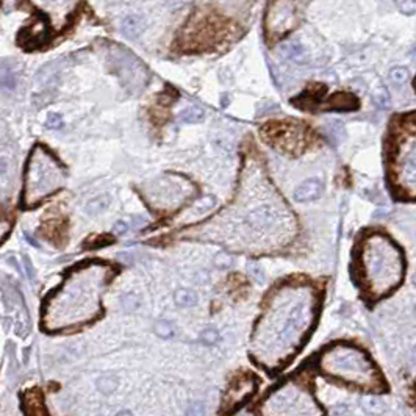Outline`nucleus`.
I'll return each mask as SVG.
<instances>
[{"label":"nucleus","mask_w":416,"mask_h":416,"mask_svg":"<svg viewBox=\"0 0 416 416\" xmlns=\"http://www.w3.org/2000/svg\"><path fill=\"white\" fill-rule=\"evenodd\" d=\"M63 177L64 172L57 158L41 146L34 147L25 171V201H41V197L61 186Z\"/></svg>","instance_id":"f257e3e1"},{"label":"nucleus","mask_w":416,"mask_h":416,"mask_svg":"<svg viewBox=\"0 0 416 416\" xmlns=\"http://www.w3.org/2000/svg\"><path fill=\"white\" fill-rule=\"evenodd\" d=\"M108 61L115 75L127 91L139 93L146 88L149 82V70L130 50L121 46H111L108 50Z\"/></svg>","instance_id":"f03ea898"},{"label":"nucleus","mask_w":416,"mask_h":416,"mask_svg":"<svg viewBox=\"0 0 416 416\" xmlns=\"http://www.w3.org/2000/svg\"><path fill=\"white\" fill-rule=\"evenodd\" d=\"M64 60L58 58V60H52L49 63H46L44 66H41L38 69V72L34 74V85L41 88L43 91H52L55 89L61 80V72L64 69Z\"/></svg>","instance_id":"7ed1b4c3"},{"label":"nucleus","mask_w":416,"mask_h":416,"mask_svg":"<svg viewBox=\"0 0 416 416\" xmlns=\"http://www.w3.org/2000/svg\"><path fill=\"white\" fill-rule=\"evenodd\" d=\"M332 361L341 371H365L366 369L365 357L351 348H343L339 354L333 355Z\"/></svg>","instance_id":"20e7f679"},{"label":"nucleus","mask_w":416,"mask_h":416,"mask_svg":"<svg viewBox=\"0 0 416 416\" xmlns=\"http://www.w3.org/2000/svg\"><path fill=\"white\" fill-rule=\"evenodd\" d=\"M322 182L319 178H309L302 182L293 193L294 201L299 204H307V202H313L322 194Z\"/></svg>","instance_id":"39448f33"},{"label":"nucleus","mask_w":416,"mask_h":416,"mask_svg":"<svg viewBox=\"0 0 416 416\" xmlns=\"http://www.w3.org/2000/svg\"><path fill=\"white\" fill-rule=\"evenodd\" d=\"M246 221L252 229L263 230V229H268L269 225H273V222L276 221V211L268 205H261L255 210H252L247 214Z\"/></svg>","instance_id":"423d86ee"},{"label":"nucleus","mask_w":416,"mask_h":416,"mask_svg":"<svg viewBox=\"0 0 416 416\" xmlns=\"http://www.w3.org/2000/svg\"><path fill=\"white\" fill-rule=\"evenodd\" d=\"M22 410L27 416H47V410L44 407L40 390H30L28 393H25Z\"/></svg>","instance_id":"0eeeda50"},{"label":"nucleus","mask_w":416,"mask_h":416,"mask_svg":"<svg viewBox=\"0 0 416 416\" xmlns=\"http://www.w3.org/2000/svg\"><path fill=\"white\" fill-rule=\"evenodd\" d=\"M146 27H147L146 19H144L141 14H130L127 17H124V21L121 24L122 33L130 40L139 38L144 33V30H146Z\"/></svg>","instance_id":"6e6552de"},{"label":"nucleus","mask_w":416,"mask_h":416,"mask_svg":"<svg viewBox=\"0 0 416 416\" xmlns=\"http://www.w3.org/2000/svg\"><path fill=\"white\" fill-rule=\"evenodd\" d=\"M280 53L289 61L297 63V64H304L307 63V57H305V50L304 47L297 43V41H286L280 46Z\"/></svg>","instance_id":"1a4fd4ad"},{"label":"nucleus","mask_w":416,"mask_h":416,"mask_svg":"<svg viewBox=\"0 0 416 416\" xmlns=\"http://www.w3.org/2000/svg\"><path fill=\"white\" fill-rule=\"evenodd\" d=\"M329 108L330 110H336V111H354L358 108V100L352 94L338 93L330 99Z\"/></svg>","instance_id":"9d476101"},{"label":"nucleus","mask_w":416,"mask_h":416,"mask_svg":"<svg viewBox=\"0 0 416 416\" xmlns=\"http://www.w3.org/2000/svg\"><path fill=\"white\" fill-rule=\"evenodd\" d=\"M304 318H305V315H304V307H302V305L296 307V309L293 310V313L289 315V319L286 321L285 327H283V330L280 332L279 336H280V338H291V335H293L294 332H297V329L302 325Z\"/></svg>","instance_id":"9b49d317"},{"label":"nucleus","mask_w":416,"mask_h":416,"mask_svg":"<svg viewBox=\"0 0 416 416\" xmlns=\"http://www.w3.org/2000/svg\"><path fill=\"white\" fill-rule=\"evenodd\" d=\"M361 410L371 416H381L387 411V404L384 399L377 396H365L360 402Z\"/></svg>","instance_id":"f8f14e48"},{"label":"nucleus","mask_w":416,"mask_h":416,"mask_svg":"<svg viewBox=\"0 0 416 416\" xmlns=\"http://www.w3.org/2000/svg\"><path fill=\"white\" fill-rule=\"evenodd\" d=\"M0 86L5 91H14L17 86V74L13 66L7 63H0Z\"/></svg>","instance_id":"ddd939ff"},{"label":"nucleus","mask_w":416,"mask_h":416,"mask_svg":"<svg viewBox=\"0 0 416 416\" xmlns=\"http://www.w3.org/2000/svg\"><path fill=\"white\" fill-rule=\"evenodd\" d=\"M110 204H111V197L108 194H102V196H97V197L91 199V201L86 204L85 211L89 216H97V214L103 213L108 207H110Z\"/></svg>","instance_id":"4468645a"},{"label":"nucleus","mask_w":416,"mask_h":416,"mask_svg":"<svg viewBox=\"0 0 416 416\" xmlns=\"http://www.w3.org/2000/svg\"><path fill=\"white\" fill-rule=\"evenodd\" d=\"M197 294L193 289L188 288H178L174 293V302L178 307H194L197 304Z\"/></svg>","instance_id":"2eb2a0df"},{"label":"nucleus","mask_w":416,"mask_h":416,"mask_svg":"<svg viewBox=\"0 0 416 416\" xmlns=\"http://www.w3.org/2000/svg\"><path fill=\"white\" fill-rule=\"evenodd\" d=\"M118 385H119V381H118V377L113 375V374L100 375V377L97 379V384H96L99 393H100V394H105V396L115 393L116 388H118Z\"/></svg>","instance_id":"dca6fc26"},{"label":"nucleus","mask_w":416,"mask_h":416,"mask_svg":"<svg viewBox=\"0 0 416 416\" xmlns=\"http://www.w3.org/2000/svg\"><path fill=\"white\" fill-rule=\"evenodd\" d=\"M205 113L202 108L199 106H188L185 110L180 111L178 115V119L182 122H186V124H196V122H201L204 119Z\"/></svg>","instance_id":"f3484780"},{"label":"nucleus","mask_w":416,"mask_h":416,"mask_svg":"<svg viewBox=\"0 0 416 416\" xmlns=\"http://www.w3.org/2000/svg\"><path fill=\"white\" fill-rule=\"evenodd\" d=\"M154 332H155V335H157L158 338H161V339H169V338L174 336L175 329H174L172 322H169V321H166V319H160V321H157L155 325H154Z\"/></svg>","instance_id":"a211bd4d"},{"label":"nucleus","mask_w":416,"mask_h":416,"mask_svg":"<svg viewBox=\"0 0 416 416\" xmlns=\"http://www.w3.org/2000/svg\"><path fill=\"white\" fill-rule=\"evenodd\" d=\"M216 205V199L213 197V196H204V197H201L199 199V201L193 205V211L194 213H207V211H210L213 207Z\"/></svg>","instance_id":"6ab92c4d"},{"label":"nucleus","mask_w":416,"mask_h":416,"mask_svg":"<svg viewBox=\"0 0 416 416\" xmlns=\"http://www.w3.org/2000/svg\"><path fill=\"white\" fill-rule=\"evenodd\" d=\"M408 77H410V72H408V69L404 67V66H394V67H391V70H390V79H391V82H394V83H397V85L405 83V82L408 80Z\"/></svg>","instance_id":"aec40b11"},{"label":"nucleus","mask_w":416,"mask_h":416,"mask_svg":"<svg viewBox=\"0 0 416 416\" xmlns=\"http://www.w3.org/2000/svg\"><path fill=\"white\" fill-rule=\"evenodd\" d=\"M221 339V335L219 332L213 329V327H208V329H204L201 332V341L204 343V345L207 346H214V345H218Z\"/></svg>","instance_id":"412c9836"},{"label":"nucleus","mask_w":416,"mask_h":416,"mask_svg":"<svg viewBox=\"0 0 416 416\" xmlns=\"http://www.w3.org/2000/svg\"><path fill=\"white\" fill-rule=\"evenodd\" d=\"M233 263H235L233 257L227 254V252H219V254H216V257L213 258V264L219 269H229L233 266Z\"/></svg>","instance_id":"4be33fe9"},{"label":"nucleus","mask_w":416,"mask_h":416,"mask_svg":"<svg viewBox=\"0 0 416 416\" xmlns=\"http://www.w3.org/2000/svg\"><path fill=\"white\" fill-rule=\"evenodd\" d=\"M139 307V297L135 293H129L122 297V309L125 312H133Z\"/></svg>","instance_id":"5701e85b"},{"label":"nucleus","mask_w":416,"mask_h":416,"mask_svg":"<svg viewBox=\"0 0 416 416\" xmlns=\"http://www.w3.org/2000/svg\"><path fill=\"white\" fill-rule=\"evenodd\" d=\"M63 125H64V122H63L61 115H58V113H49V116L46 119V127L47 129H50V130H60V129H63Z\"/></svg>","instance_id":"b1692460"},{"label":"nucleus","mask_w":416,"mask_h":416,"mask_svg":"<svg viewBox=\"0 0 416 416\" xmlns=\"http://www.w3.org/2000/svg\"><path fill=\"white\" fill-rule=\"evenodd\" d=\"M249 274H250V277L254 279L257 283H263L264 282V273H263V269H261V266L260 264H257V263H254V264H249Z\"/></svg>","instance_id":"393cba45"},{"label":"nucleus","mask_w":416,"mask_h":416,"mask_svg":"<svg viewBox=\"0 0 416 416\" xmlns=\"http://www.w3.org/2000/svg\"><path fill=\"white\" fill-rule=\"evenodd\" d=\"M374 102L379 108H387L390 105V96L385 89H381V91H377L374 94Z\"/></svg>","instance_id":"a878e982"},{"label":"nucleus","mask_w":416,"mask_h":416,"mask_svg":"<svg viewBox=\"0 0 416 416\" xmlns=\"http://www.w3.org/2000/svg\"><path fill=\"white\" fill-rule=\"evenodd\" d=\"M186 416H205V407L202 402H191L186 408Z\"/></svg>","instance_id":"bb28decb"},{"label":"nucleus","mask_w":416,"mask_h":416,"mask_svg":"<svg viewBox=\"0 0 416 416\" xmlns=\"http://www.w3.org/2000/svg\"><path fill=\"white\" fill-rule=\"evenodd\" d=\"M401 11L408 16L416 14V0H404L401 4Z\"/></svg>","instance_id":"cd10ccee"},{"label":"nucleus","mask_w":416,"mask_h":416,"mask_svg":"<svg viewBox=\"0 0 416 416\" xmlns=\"http://www.w3.org/2000/svg\"><path fill=\"white\" fill-rule=\"evenodd\" d=\"M40 2L47 7H66L70 4V0H40Z\"/></svg>","instance_id":"c85d7f7f"},{"label":"nucleus","mask_w":416,"mask_h":416,"mask_svg":"<svg viewBox=\"0 0 416 416\" xmlns=\"http://www.w3.org/2000/svg\"><path fill=\"white\" fill-rule=\"evenodd\" d=\"M113 230H115L116 235H125V233L129 232V224H127V222H124V221H118V222L115 224Z\"/></svg>","instance_id":"c756f323"},{"label":"nucleus","mask_w":416,"mask_h":416,"mask_svg":"<svg viewBox=\"0 0 416 416\" xmlns=\"http://www.w3.org/2000/svg\"><path fill=\"white\" fill-rule=\"evenodd\" d=\"M24 266H25V271H27V276L30 279H33L34 277V269H33V263H31L28 255H24Z\"/></svg>","instance_id":"7c9ffc66"},{"label":"nucleus","mask_w":416,"mask_h":416,"mask_svg":"<svg viewBox=\"0 0 416 416\" xmlns=\"http://www.w3.org/2000/svg\"><path fill=\"white\" fill-rule=\"evenodd\" d=\"M346 411V407H336V408H333V414L335 416H339V414H343Z\"/></svg>","instance_id":"2f4dec72"},{"label":"nucleus","mask_w":416,"mask_h":416,"mask_svg":"<svg viewBox=\"0 0 416 416\" xmlns=\"http://www.w3.org/2000/svg\"><path fill=\"white\" fill-rule=\"evenodd\" d=\"M116 416H133L130 410H121Z\"/></svg>","instance_id":"473e14b6"},{"label":"nucleus","mask_w":416,"mask_h":416,"mask_svg":"<svg viewBox=\"0 0 416 416\" xmlns=\"http://www.w3.org/2000/svg\"><path fill=\"white\" fill-rule=\"evenodd\" d=\"M25 238L28 240V243H30L31 246H34V247H40V244H38V243H36L34 240H31V238H30V235H28V233H25Z\"/></svg>","instance_id":"72a5a7b5"},{"label":"nucleus","mask_w":416,"mask_h":416,"mask_svg":"<svg viewBox=\"0 0 416 416\" xmlns=\"http://www.w3.org/2000/svg\"><path fill=\"white\" fill-rule=\"evenodd\" d=\"M411 363L416 365V346L411 349Z\"/></svg>","instance_id":"f704fd0d"},{"label":"nucleus","mask_w":416,"mask_h":416,"mask_svg":"<svg viewBox=\"0 0 416 416\" xmlns=\"http://www.w3.org/2000/svg\"><path fill=\"white\" fill-rule=\"evenodd\" d=\"M4 171H5V163H4L2 160H0V174H2Z\"/></svg>","instance_id":"c9c22d12"},{"label":"nucleus","mask_w":416,"mask_h":416,"mask_svg":"<svg viewBox=\"0 0 416 416\" xmlns=\"http://www.w3.org/2000/svg\"><path fill=\"white\" fill-rule=\"evenodd\" d=\"M411 282H413V285L416 286V273L413 274V279H411Z\"/></svg>","instance_id":"e433bc0d"},{"label":"nucleus","mask_w":416,"mask_h":416,"mask_svg":"<svg viewBox=\"0 0 416 416\" xmlns=\"http://www.w3.org/2000/svg\"><path fill=\"white\" fill-rule=\"evenodd\" d=\"M411 55H414L416 57V46L413 47V50H411Z\"/></svg>","instance_id":"4c0bfd02"},{"label":"nucleus","mask_w":416,"mask_h":416,"mask_svg":"<svg viewBox=\"0 0 416 416\" xmlns=\"http://www.w3.org/2000/svg\"><path fill=\"white\" fill-rule=\"evenodd\" d=\"M413 313H414V316H416V305H414V309H413Z\"/></svg>","instance_id":"58836bf2"}]
</instances>
